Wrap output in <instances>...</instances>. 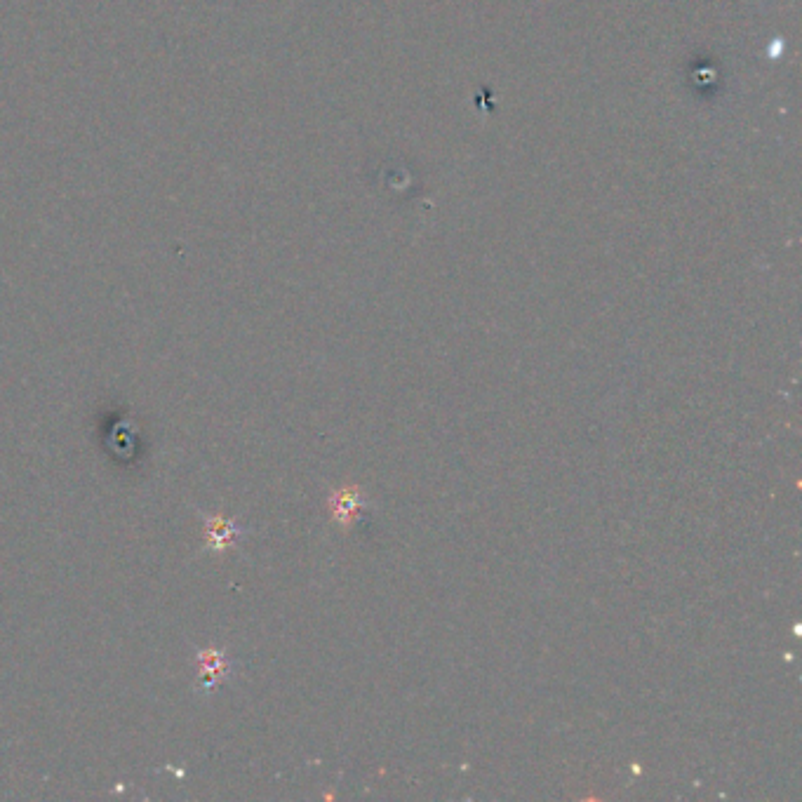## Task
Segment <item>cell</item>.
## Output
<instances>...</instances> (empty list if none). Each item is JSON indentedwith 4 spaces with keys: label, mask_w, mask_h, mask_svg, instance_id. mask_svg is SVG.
Listing matches in <instances>:
<instances>
[{
    "label": "cell",
    "mask_w": 802,
    "mask_h": 802,
    "mask_svg": "<svg viewBox=\"0 0 802 802\" xmlns=\"http://www.w3.org/2000/svg\"><path fill=\"white\" fill-rule=\"evenodd\" d=\"M196 664L200 668L198 675V687L203 692H215L219 685L229 678L233 661L229 654L224 650H215V647H207V650L196 652Z\"/></svg>",
    "instance_id": "cell-2"
},
{
    "label": "cell",
    "mask_w": 802,
    "mask_h": 802,
    "mask_svg": "<svg viewBox=\"0 0 802 802\" xmlns=\"http://www.w3.org/2000/svg\"><path fill=\"white\" fill-rule=\"evenodd\" d=\"M365 504L367 501L358 485H346V487H342V490L332 492L330 501H327L334 523L342 525V527H351L353 523H356V520L360 518V513L365 511Z\"/></svg>",
    "instance_id": "cell-3"
},
{
    "label": "cell",
    "mask_w": 802,
    "mask_h": 802,
    "mask_svg": "<svg viewBox=\"0 0 802 802\" xmlns=\"http://www.w3.org/2000/svg\"><path fill=\"white\" fill-rule=\"evenodd\" d=\"M205 525V551L212 553H226L229 548L238 544L245 537V527L238 525L236 520L226 518L224 513H210L203 520Z\"/></svg>",
    "instance_id": "cell-1"
}]
</instances>
